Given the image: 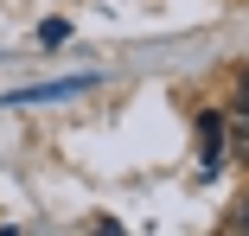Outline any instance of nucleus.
I'll use <instances>...</instances> for the list:
<instances>
[{"mask_svg":"<svg viewBox=\"0 0 249 236\" xmlns=\"http://www.w3.org/2000/svg\"><path fill=\"white\" fill-rule=\"evenodd\" d=\"M243 230H249V211H243Z\"/></svg>","mask_w":249,"mask_h":236,"instance_id":"obj_3","label":"nucleus"},{"mask_svg":"<svg viewBox=\"0 0 249 236\" xmlns=\"http://www.w3.org/2000/svg\"><path fill=\"white\" fill-rule=\"evenodd\" d=\"M243 102H249V70H243Z\"/></svg>","mask_w":249,"mask_h":236,"instance_id":"obj_2","label":"nucleus"},{"mask_svg":"<svg viewBox=\"0 0 249 236\" xmlns=\"http://www.w3.org/2000/svg\"><path fill=\"white\" fill-rule=\"evenodd\" d=\"M198 140H205V172L224 166V121L217 115H198Z\"/></svg>","mask_w":249,"mask_h":236,"instance_id":"obj_1","label":"nucleus"}]
</instances>
